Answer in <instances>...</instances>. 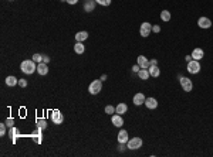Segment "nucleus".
I'll use <instances>...</instances> for the list:
<instances>
[{
	"label": "nucleus",
	"instance_id": "17",
	"mask_svg": "<svg viewBox=\"0 0 213 157\" xmlns=\"http://www.w3.org/2000/svg\"><path fill=\"white\" fill-rule=\"evenodd\" d=\"M127 110H128V106L125 105V103H118V105L115 106V113L124 115V113H127Z\"/></svg>",
	"mask_w": 213,
	"mask_h": 157
},
{
	"label": "nucleus",
	"instance_id": "20",
	"mask_svg": "<svg viewBox=\"0 0 213 157\" xmlns=\"http://www.w3.org/2000/svg\"><path fill=\"white\" fill-rule=\"evenodd\" d=\"M149 77H151V75H149V71L145 70V68H141L139 72H138V78H139V79H142V81H147Z\"/></svg>",
	"mask_w": 213,
	"mask_h": 157
},
{
	"label": "nucleus",
	"instance_id": "28",
	"mask_svg": "<svg viewBox=\"0 0 213 157\" xmlns=\"http://www.w3.org/2000/svg\"><path fill=\"white\" fill-rule=\"evenodd\" d=\"M95 3H98V4H101V6H110L111 4V0H95Z\"/></svg>",
	"mask_w": 213,
	"mask_h": 157
},
{
	"label": "nucleus",
	"instance_id": "3",
	"mask_svg": "<svg viewBox=\"0 0 213 157\" xmlns=\"http://www.w3.org/2000/svg\"><path fill=\"white\" fill-rule=\"evenodd\" d=\"M127 147L129 150H138L139 147H142V139L141 137H134V139H129L127 143Z\"/></svg>",
	"mask_w": 213,
	"mask_h": 157
},
{
	"label": "nucleus",
	"instance_id": "23",
	"mask_svg": "<svg viewBox=\"0 0 213 157\" xmlns=\"http://www.w3.org/2000/svg\"><path fill=\"white\" fill-rule=\"evenodd\" d=\"M161 20H162V21H165V23H168L169 20H171V11L162 10L161 11Z\"/></svg>",
	"mask_w": 213,
	"mask_h": 157
},
{
	"label": "nucleus",
	"instance_id": "14",
	"mask_svg": "<svg viewBox=\"0 0 213 157\" xmlns=\"http://www.w3.org/2000/svg\"><path fill=\"white\" fill-rule=\"evenodd\" d=\"M145 106L148 109H156L158 108V101L155 98H147L145 99Z\"/></svg>",
	"mask_w": 213,
	"mask_h": 157
},
{
	"label": "nucleus",
	"instance_id": "30",
	"mask_svg": "<svg viewBox=\"0 0 213 157\" xmlns=\"http://www.w3.org/2000/svg\"><path fill=\"white\" fill-rule=\"evenodd\" d=\"M6 124H7L9 128H13V124H14V121H13V117H7V121H6Z\"/></svg>",
	"mask_w": 213,
	"mask_h": 157
},
{
	"label": "nucleus",
	"instance_id": "13",
	"mask_svg": "<svg viewBox=\"0 0 213 157\" xmlns=\"http://www.w3.org/2000/svg\"><path fill=\"white\" fill-rule=\"evenodd\" d=\"M37 72L40 74L41 77H43V75H47L48 65L46 64V62H38V64H37Z\"/></svg>",
	"mask_w": 213,
	"mask_h": 157
},
{
	"label": "nucleus",
	"instance_id": "39",
	"mask_svg": "<svg viewBox=\"0 0 213 157\" xmlns=\"http://www.w3.org/2000/svg\"><path fill=\"white\" fill-rule=\"evenodd\" d=\"M101 81H102V82H104V81H107V75H105V74H104L102 77H101Z\"/></svg>",
	"mask_w": 213,
	"mask_h": 157
},
{
	"label": "nucleus",
	"instance_id": "11",
	"mask_svg": "<svg viewBox=\"0 0 213 157\" xmlns=\"http://www.w3.org/2000/svg\"><path fill=\"white\" fill-rule=\"evenodd\" d=\"M136 64H138L141 68H145V70L149 68V59H148L145 55H139V57L136 58Z\"/></svg>",
	"mask_w": 213,
	"mask_h": 157
},
{
	"label": "nucleus",
	"instance_id": "6",
	"mask_svg": "<svg viewBox=\"0 0 213 157\" xmlns=\"http://www.w3.org/2000/svg\"><path fill=\"white\" fill-rule=\"evenodd\" d=\"M151 31H152L151 23L145 21V23H142V24H141V27H139V34H141L142 37H148L149 34H151Z\"/></svg>",
	"mask_w": 213,
	"mask_h": 157
},
{
	"label": "nucleus",
	"instance_id": "7",
	"mask_svg": "<svg viewBox=\"0 0 213 157\" xmlns=\"http://www.w3.org/2000/svg\"><path fill=\"white\" fill-rule=\"evenodd\" d=\"M51 121L54 122V124H61L64 122V116H62V113L60 110L55 109L51 112Z\"/></svg>",
	"mask_w": 213,
	"mask_h": 157
},
{
	"label": "nucleus",
	"instance_id": "36",
	"mask_svg": "<svg viewBox=\"0 0 213 157\" xmlns=\"http://www.w3.org/2000/svg\"><path fill=\"white\" fill-rule=\"evenodd\" d=\"M149 65H158V61L156 59H151L149 61Z\"/></svg>",
	"mask_w": 213,
	"mask_h": 157
},
{
	"label": "nucleus",
	"instance_id": "35",
	"mask_svg": "<svg viewBox=\"0 0 213 157\" xmlns=\"http://www.w3.org/2000/svg\"><path fill=\"white\" fill-rule=\"evenodd\" d=\"M48 61H50V57H47V55H43V62L48 64Z\"/></svg>",
	"mask_w": 213,
	"mask_h": 157
},
{
	"label": "nucleus",
	"instance_id": "15",
	"mask_svg": "<svg viewBox=\"0 0 213 157\" xmlns=\"http://www.w3.org/2000/svg\"><path fill=\"white\" fill-rule=\"evenodd\" d=\"M203 55H205V52H203L202 48H195V50L192 51V58L196 59V61H200V59L203 58Z\"/></svg>",
	"mask_w": 213,
	"mask_h": 157
},
{
	"label": "nucleus",
	"instance_id": "8",
	"mask_svg": "<svg viewBox=\"0 0 213 157\" xmlns=\"http://www.w3.org/2000/svg\"><path fill=\"white\" fill-rule=\"evenodd\" d=\"M111 121H112V124L117 126V128H122V124H124V117H122V115H119V113L112 115Z\"/></svg>",
	"mask_w": 213,
	"mask_h": 157
},
{
	"label": "nucleus",
	"instance_id": "25",
	"mask_svg": "<svg viewBox=\"0 0 213 157\" xmlns=\"http://www.w3.org/2000/svg\"><path fill=\"white\" fill-rule=\"evenodd\" d=\"M37 126L40 129H46L47 128V122H46L44 119H37Z\"/></svg>",
	"mask_w": 213,
	"mask_h": 157
},
{
	"label": "nucleus",
	"instance_id": "16",
	"mask_svg": "<svg viewBox=\"0 0 213 157\" xmlns=\"http://www.w3.org/2000/svg\"><path fill=\"white\" fill-rule=\"evenodd\" d=\"M148 71H149V75H151L152 78H158L159 75H161V70L158 68V65H149Z\"/></svg>",
	"mask_w": 213,
	"mask_h": 157
},
{
	"label": "nucleus",
	"instance_id": "40",
	"mask_svg": "<svg viewBox=\"0 0 213 157\" xmlns=\"http://www.w3.org/2000/svg\"><path fill=\"white\" fill-rule=\"evenodd\" d=\"M9 2H13V0H9Z\"/></svg>",
	"mask_w": 213,
	"mask_h": 157
},
{
	"label": "nucleus",
	"instance_id": "5",
	"mask_svg": "<svg viewBox=\"0 0 213 157\" xmlns=\"http://www.w3.org/2000/svg\"><path fill=\"white\" fill-rule=\"evenodd\" d=\"M179 82H180V86H182V89H183L185 92H191L192 89H193V84H192V81L189 79V78L182 77Z\"/></svg>",
	"mask_w": 213,
	"mask_h": 157
},
{
	"label": "nucleus",
	"instance_id": "9",
	"mask_svg": "<svg viewBox=\"0 0 213 157\" xmlns=\"http://www.w3.org/2000/svg\"><path fill=\"white\" fill-rule=\"evenodd\" d=\"M198 26L200 27V29H210V27H212V21H210V18H207V17H199Z\"/></svg>",
	"mask_w": 213,
	"mask_h": 157
},
{
	"label": "nucleus",
	"instance_id": "41",
	"mask_svg": "<svg viewBox=\"0 0 213 157\" xmlns=\"http://www.w3.org/2000/svg\"><path fill=\"white\" fill-rule=\"evenodd\" d=\"M85 2H88V0H85Z\"/></svg>",
	"mask_w": 213,
	"mask_h": 157
},
{
	"label": "nucleus",
	"instance_id": "26",
	"mask_svg": "<svg viewBox=\"0 0 213 157\" xmlns=\"http://www.w3.org/2000/svg\"><path fill=\"white\" fill-rule=\"evenodd\" d=\"M18 135V130L16 128H10V132H9V136L13 137V140H16V136Z\"/></svg>",
	"mask_w": 213,
	"mask_h": 157
},
{
	"label": "nucleus",
	"instance_id": "38",
	"mask_svg": "<svg viewBox=\"0 0 213 157\" xmlns=\"http://www.w3.org/2000/svg\"><path fill=\"white\" fill-rule=\"evenodd\" d=\"M185 59H186L187 62H191V61H192V59H193V58H192V55H186V57H185Z\"/></svg>",
	"mask_w": 213,
	"mask_h": 157
},
{
	"label": "nucleus",
	"instance_id": "18",
	"mask_svg": "<svg viewBox=\"0 0 213 157\" xmlns=\"http://www.w3.org/2000/svg\"><path fill=\"white\" fill-rule=\"evenodd\" d=\"M6 85L7 86H16V85H18V79L16 77H13V75H9L6 78Z\"/></svg>",
	"mask_w": 213,
	"mask_h": 157
},
{
	"label": "nucleus",
	"instance_id": "29",
	"mask_svg": "<svg viewBox=\"0 0 213 157\" xmlns=\"http://www.w3.org/2000/svg\"><path fill=\"white\" fill-rule=\"evenodd\" d=\"M6 128H7V124H6V123H2V124H0V136H4V135H6Z\"/></svg>",
	"mask_w": 213,
	"mask_h": 157
},
{
	"label": "nucleus",
	"instance_id": "2",
	"mask_svg": "<svg viewBox=\"0 0 213 157\" xmlns=\"http://www.w3.org/2000/svg\"><path fill=\"white\" fill-rule=\"evenodd\" d=\"M101 89H102V81L101 79L92 81L91 84H90V86H88V92L91 94V95H97V94H99Z\"/></svg>",
	"mask_w": 213,
	"mask_h": 157
},
{
	"label": "nucleus",
	"instance_id": "12",
	"mask_svg": "<svg viewBox=\"0 0 213 157\" xmlns=\"http://www.w3.org/2000/svg\"><path fill=\"white\" fill-rule=\"evenodd\" d=\"M129 140V136H128V132L121 129L119 133H118V143H128Z\"/></svg>",
	"mask_w": 213,
	"mask_h": 157
},
{
	"label": "nucleus",
	"instance_id": "27",
	"mask_svg": "<svg viewBox=\"0 0 213 157\" xmlns=\"http://www.w3.org/2000/svg\"><path fill=\"white\" fill-rule=\"evenodd\" d=\"M31 59H33L34 62H43V55L41 54H34L33 57H31Z\"/></svg>",
	"mask_w": 213,
	"mask_h": 157
},
{
	"label": "nucleus",
	"instance_id": "31",
	"mask_svg": "<svg viewBox=\"0 0 213 157\" xmlns=\"http://www.w3.org/2000/svg\"><path fill=\"white\" fill-rule=\"evenodd\" d=\"M18 85H20L22 88H26L27 86V81L26 79H20L18 81Z\"/></svg>",
	"mask_w": 213,
	"mask_h": 157
},
{
	"label": "nucleus",
	"instance_id": "19",
	"mask_svg": "<svg viewBox=\"0 0 213 157\" xmlns=\"http://www.w3.org/2000/svg\"><path fill=\"white\" fill-rule=\"evenodd\" d=\"M74 51L77 52V54H84L85 45L81 43V41H77V43H75V45H74Z\"/></svg>",
	"mask_w": 213,
	"mask_h": 157
},
{
	"label": "nucleus",
	"instance_id": "21",
	"mask_svg": "<svg viewBox=\"0 0 213 157\" xmlns=\"http://www.w3.org/2000/svg\"><path fill=\"white\" fill-rule=\"evenodd\" d=\"M87 38H88V33H87V31H78V33L75 34V41H81V43H82V41H85Z\"/></svg>",
	"mask_w": 213,
	"mask_h": 157
},
{
	"label": "nucleus",
	"instance_id": "1",
	"mask_svg": "<svg viewBox=\"0 0 213 157\" xmlns=\"http://www.w3.org/2000/svg\"><path fill=\"white\" fill-rule=\"evenodd\" d=\"M20 70L26 74V75H31L33 72L37 71V65L33 59H24V61H22V64H20Z\"/></svg>",
	"mask_w": 213,
	"mask_h": 157
},
{
	"label": "nucleus",
	"instance_id": "10",
	"mask_svg": "<svg viewBox=\"0 0 213 157\" xmlns=\"http://www.w3.org/2000/svg\"><path fill=\"white\" fill-rule=\"evenodd\" d=\"M145 95L143 94H141V92H138V94H135L134 95V98H132V102H134V105H136V106H141V105H143L145 103Z\"/></svg>",
	"mask_w": 213,
	"mask_h": 157
},
{
	"label": "nucleus",
	"instance_id": "37",
	"mask_svg": "<svg viewBox=\"0 0 213 157\" xmlns=\"http://www.w3.org/2000/svg\"><path fill=\"white\" fill-rule=\"evenodd\" d=\"M66 2H67L68 4H77L78 0H66Z\"/></svg>",
	"mask_w": 213,
	"mask_h": 157
},
{
	"label": "nucleus",
	"instance_id": "34",
	"mask_svg": "<svg viewBox=\"0 0 213 157\" xmlns=\"http://www.w3.org/2000/svg\"><path fill=\"white\" fill-rule=\"evenodd\" d=\"M139 70H141V67L138 65V64H136V65H134V67H132V71H134V72H136V74L139 72Z\"/></svg>",
	"mask_w": 213,
	"mask_h": 157
},
{
	"label": "nucleus",
	"instance_id": "22",
	"mask_svg": "<svg viewBox=\"0 0 213 157\" xmlns=\"http://www.w3.org/2000/svg\"><path fill=\"white\" fill-rule=\"evenodd\" d=\"M94 7H95V2H92V0H88V2H85L84 4V10L85 11H94Z\"/></svg>",
	"mask_w": 213,
	"mask_h": 157
},
{
	"label": "nucleus",
	"instance_id": "42",
	"mask_svg": "<svg viewBox=\"0 0 213 157\" xmlns=\"http://www.w3.org/2000/svg\"><path fill=\"white\" fill-rule=\"evenodd\" d=\"M62 2H64V0H62Z\"/></svg>",
	"mask_w": 213,
	"mask_h": 157
},
{
	"label": "nucleus",
	"instance_id": "4",
	"mask_svg": "<svg viewBox=\"0 0 213 157\" xmlns=\"http://www.w3.org/2000/svg\"><path fill=\"white\" fill-rule=\"evenodd\" d=\"M200 71V62L196 59H192L191 62H187V72L191 74H199Z\"/></svg>",
	"mask_w": 213,
	"mask_h": 157
},
{
	"label": "nucleus",
	"instance_id": "32",
	"mask_svg": "<svg viewBox=\"0 0 213 157\" xmlns=\"http://www.w3.org/2000/svg\"><path fill=\"white\" fill-rule=\"evenodd\" d=\"M125 149H128V147L125 146V143H119V146H118V150H119V151H124Z\"/></svg>",
	"mask_w": 213,
	"mask_h": 157
},
{
	"label": "nucleus",
	"instance_id": "33",
	"mask_svg": "<svg viewBox=\"0 0 213 157\" xmlns=\"http://www.w3.org/2000/svg\"><path fill=\"white\" fill-rule=\"evenodd\" d=\"M152 31H154V33H159V31H161V27L155 24V26H152Z\"/></svg>",
	"mask_w": 213,
	"mask_h": 157
},
{
	"label": "nucleus",
	"instance_id": "24",
	"mask_svg": "<svg viewBox=\"0 0 213 157\" xmlns=\"http://www.w3.org/2000/svg\"><path fill=\"white\" fill-rule=\"evenodd\" d=\"M104 110H105V113H107V115H114V113H115V108H114L112 105L105 106V109H104Z\"/></svg>",
	"mask_w": 213,
	"mask_h": 157
}]
</instances>
